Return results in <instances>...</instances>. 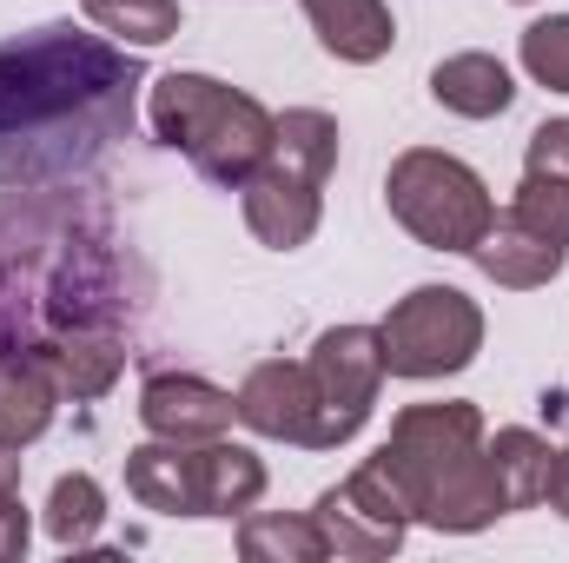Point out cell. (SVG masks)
<instances>
[{
  "instance_id": "13",
  "label": "cell",
  "mask_w": 569,
  "mask_h": 563,
  "mask_svg": "<svg viewBox=\"0 0 569 563\" xmlns=\"http://www.w3.org/2000/svg\"><path fill=\"white\" fill-rule=\"evenodd\" d=\"M232 405H239V424L259 431V437L311 444V378H305V358H266V365H252Z\"/></svg>"
},
{
  "instance_id": "21",
  "label": "cell",
  "mask_w": 569,
  "mask_h": 563,
  "mask_svg": "<svg viewBox=\"0 0 569 563\" xmlns=\"http://www.w3.org/2000/svg\"><path fill=\"white\" fill-rule=\"evenodd\" d=\"M523 73L550 93H569V13H550V20H530L523 27Z\"/></svg>"
},
{
  "instance_id": "15",
  "label": "cell",
  "mask_w": 569,
  "mask_h": 563,
  "mask_svg": "<svg viewBox=\"0 0 569 563\" xmlns=\"http://www.w3.org/2000/svg\"><path fill=\"white\" fill-rule=\"evenodd\" d=\"M305 20H311L318 47L345 67H371L398 40V20L385 0H305Z\"/></svg>"
},
{
  "instance_id": "25",
  "label": "cell",
  "mask_w": 569,
  "mask_h": 563,
  "mask_svg": "<svg viewBox=\"0 0 569 563\" xmlns=\"http://www.w3.org/2000/svg\"><path fill=\"white\" fill-rule=\"evenodd\" d=\"M550 504L569 517V444L557 451V477H550Z\"/></svg>"
},
{
  "instance_id": "5",
  "label": "cell",
  "mask_w": 569,
  "mask_h": 563,
  "mask_svg": "<svg viewBox=\"0 0 569 563\" xmlns=\"http://www.w3.org/2000/svg\"><path fill=\"white\" fill-rule=\"evenodd\" d=\"M127 491L140 511H159V517H246L266 497V464L259 451L226 437H206V444L146 437L127 451Z\"/></svg>"
},
{
  "instance_id": "26",
  "label": "cell",
  "mask_w": 569,
  "mask_h": 563,
  "mask_svg": "<svg viewBox=\"0 0 569 563\" xmlns=\"http://www.w3.org/2000/svg\"><path fill=\"white\" fill-rule=\"evenodd\" d=\"M20 497V451H0V504Z\"/></svg>"
},
{
  "instance_id": "12",
  "label": "cell",
  "mask_w": 569,
  "mask_h": 563,
  "mask_svg": "<svg viewBox=\"0 0 569 563\" xmlns=\"http://www.w3.org/2000/svg\"><path fill=\"white\" fill-rule=\"evenodd\" d=\"M463 259H477L483 279L510 285V292H537V285H550L557 273H563L569 246L563 239H550L543 226H530V219L510 206V213H497V219L483 226V239H477Z\"/></svg>"
},
{
  "instance_id": "18",
  "label": "cell",
  "mask_w": 569,
  "mask_h": 563,
  "mask_svg": "<svg viewBox=\"0 0 569 563\" xmlns=\"http://www.w3.org/2000/svg\"><path fill=\"white\" fill-rule=\"evenodd\" d=\"M239 557L246 563H325L331 544L318 531V517H284V511H259L239 524Z\"/></svg>"
},
{
  "instance_id": "4",
  "label": "cell",
  "mask_w": 569,
  "mask_h": 563,
  "mask_svg": "<svg viewBox=\"0 0 569 563\" xmlns=\"http://www.w3.org/2000/svg\"><path fill=\"white\" fill-rule=\"evenodd\" d=\"M146 120H152V140L172 146L199 179H212L226 192H239L272 159V134H279V113H266L252 93H239L212 73H159Z\"/></svg>"
},
{
  "instance_id": "8",
  "label": "cell",
  "mask_w": 569,
  "mask_h": 563,
  "mask_svg": "<svg viewBox=\"0 0 569 563\" xmlns=\"http://www.w3.org/2000/svg\"><path fill=\"white\" fill-rule=\"evenodd\" d=\"M378 338H385V372L391 378L430 385V378L463 372L483 352V312L457 285H418V292H405L391 305V318L378 325Z\"/></svg>"
},
{
  "instance_id": "17",
  "label": "cell",
  "mask_w": 569,
  "mask_h": 563,
  "mask_svg": "<svg viewBox=\"0 0 569 563\" xmlns=\"http://www.w3.org/2000/svg\"><path fill=\"white\" fill-rule=\"evenodd\" d=\"M483 451H490V477L503 491V511H530V504L550 497V477H557L550 437H537L530 424H510V431L483 437Z\"/></svg>"
},
{
  "instance_id": "14",
  "label": "cell",
  "mask_w": 569,
  "mask_h": 563,
  "mask_svg": "<svg viewBox=\"0 0 569 563\" xmlns=\"http://www.w3.org/2000/svg\"><path fill=\"white\" fill-rule=\"evenodd\" d=\"M60 378L40 352H0V451H27L60 412Z\"/></svg>"
},
{
  "instance_id": "10",
  "label": "cell",
  "mask_w": 569,
  "mask_h": 563,
  "mask_svg": "<svg viewBox=\"0 0 569 563\" xmlns=\"http://www.w3.org/2000/svg\"><path fill=\"white\" fill-rule=\"evenodd\" d=\"M318 531H325V544H331V557H351V563H385L405 551V537H411V504L398 497V484L365 457L338 491H325L318 497Z\"/></svg>"
},
{
  "instance_id": "24",
  "label": "cell",
  "mask_w": 569,
  "mask_h": 563,
  "mask_svg": "<svg viewBox=\"0 0 569 563\" xmlns=\"http://www.w3.org/2000/svg\"><path fill=\"white\" fill-rule=\"evenodd\" d=\"M27 544H33V517L20 511V497H7L0 504V563L27 557Z\"/></svg>"
},
{
  "instance_id": "2",
  "label": "cell",
  "mask_w": 569,
  "mask_h": 563,
  "mask_svg": "<svg viewBox=\"0 0 569 563\" xmlns=\"http://www.w3.org/2000/svg\"><path fill=\"white\" fill-rule=\"evenodd\" d=\"M146 273L113 213L80 192H0V352L133 332Z\"/></svg>"
},
{
  "instance_id": "1",
  "label": "cell",
  "mask_w": 569,
  "mask_h": 563,
  "mask_svg": "<svg viewBox=\"0 0 569 563\" xmlns=\"http://www.w3.org/2000/svg\"><path fill=\"white\" fill-rule=\"evenodd\" d=\"M146 67L73 20L0 40V192L67 186L133 134Z\"/></svg>"
},
{
  "instance_id": "3",
  "label": "cell",
  "mask_w": 569,
  "mask_h": 563,
  "mask_svg": "<svg viewBox=\"0 0 569 563\" xmlns=\"http://www.w3.org/2000/svg\"><path fill=\"white\" fill-rule=\"evenodd\" d=\"M398 497L411 504V517L430 531H450V537H470V531H490L503 511V491L490 477V451H483V412L450 398V405H411L391 418V437L378 444L371 457Z\"/></svg>"
},
{
  "instance_id": "20",
  "label": "cell",
  "mask_w": 569,
  "mask_h": 563,
  "mask_svg": "<svg viewBox=\"0 0 569 563\" xmlns=\"http://www.w3.org/2000/svg\"><path fill=\"white\" fill-rule=\"evenodd\" d=\"M80 13L120 47H166L179 33V0H80Z\"/></svg>"
},
{
  "instance_id": "19",
  "label": "cell",
  "mask_w": 569,
  "mask_h": 563,
  "mask_svg": "<svg viewBox=\"0 0 569 563\" xmlns=\"http://www.w3.org/2000/svg\"><path fill=\"white\" fill-rule=\"evenodd\" d=\"M100 524H107V491H100V477H87V471L53 477V491H47V537H53L60 551H87V544L100 537Z\"/></svg>"
},
{
  "instance_id": "16",
  "label": "cell",
  "mask_w": 569,
  "mask_h": 563,
  "mask_svg": "<svg viewBox=\"0 0 569 563\" xmlns=\"http://www.w3.org/2000/svg\"><path fill=\"white\" fill-rule=\"evenodd\" d=\"M430 100L457 120H497L517 100V80L497 53H450L430 67Z\"/></svg>"
},
{
  "instance_id": "22",
  "label": "cell",
  "mask_w": 569,
  "mask_h": 563,
  "mask_svg": "<svg viewBox=\"0 0 569 563\" xmlns=\"http://www.w3.org/2000/svg\"><path fill=\"white\" fill-rule=\"evenodd\" d=\"M517 213H523L530 226H543L550 239H563L569 246V179L523 172V186H517Z\"/></svg>"
},
{
  "instance_id": "7",
  "label": "cell",
  "mask_w": 569,
  "mask_h": 563,
  "mask_svg": "<svg viewBox=\"0 0 569 563\" xmlns=\"http://www.w3.org/2000/svg\"><path fill=\"white\" fill-rule=\"evenodd\" d=\"M385 206H391V219L418 246H430V253H470L483 239V226L497 219L490 186L457 152H437V146H411V152L391 159Z\"/></svg>"
},
{
  "instance_id": "9",
  "label": "cell",
  "mask_w": 569,
  "mask_h": 563,
  "mask_svg": "<svg viewBox=\"0 0 569 563\" xmlns=\"http://www.w3.org/2000/svg\"><path fill=\"white\" fill-rule=\"evenodd\" d=\"M305 378H311V444L305 451H338L351 444L371 405H378V385L391 378L385 372V338L378 325H331L311 358H305Z\"/></svg>"
},
{
  "instance_id": "6",
  "label": "cell",
  "mask_w": 569,
  "mask_h": 563,
  "mask_svg": "<svg viewBox=\"0 0 569 563\" xmlns=\"http://www.w3.org/2000/svg\"><path fill=\"white\" fill-rule=\"evenodd\" d=\"M338 120L318 113V107H291L279 113V134H272V159L239 186L246 192V226L259 246L272 253H298L311 246L318 219H325V179L338 166Z\"/></svg>"
},
{
  "instance_id": "23",
  "label": "cell",
  "mask_w": 569,
  "mask_h": 563,
  "mask_svg": "<svg viewBox=\"0 0 569 563\" xmlns=\"http://www.w3.org/2000/svg\"><path fill=\"white\" fill-rule=\"evenodd\" d=\"M523 172H550V179H569V120H543V127L530 134Z\"/></svg>"
},
{
  "instance_id": "11",
  "label": "cell",
  "mask_w": 569,
  "mask_h": 563,
  "mask_svg": "<svg viewBox=\"0 0 569 563\" xmlns=\"http://www.w3.org/2000/svg\"><path fill=\"white\" fill-rule=\"evenodd\" d=\"M239 418L232 392H219L212 378H192V372H152L140 385V424L152 437H172V444H206V437H226Z\"/></svg>"
}]
</instances>
